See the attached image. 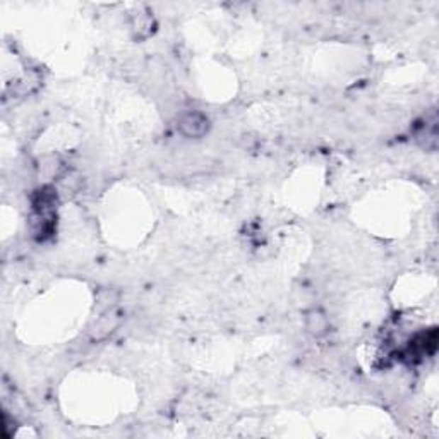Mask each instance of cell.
<instances>
[{
    "label": "cell",
    "instance_id": "1",
    "mask_svg": "<svg viewBox=\"0 0 439 439\" xmlns=\"http://www.w3.org/2000/svg\"><path fill=\"white\" fill-rule=\"evenodd\" d=\"M177 129L182 136L198 139L206 136L209 130V118L198 110L184 112L177 121Z\"/></svg>",
    "mask_w": 439,
    "mask_h": 439
},
{
    "label": "cell",
    "instance_id": "2",
    "mask_svg": "<svg viewBox=\"0 0 439 439\" xmlns=\"http://www.w3.org/2000/svg\"><path fill=\"white\" fill-rule=\"evenodd\" d=\"M306 330L313 336H323L330 330V321L328 316L321 309H311L306 314Z\"/></svg>",
    "mask_w": 439,
    "mask_h": 439
}]
</instances>
